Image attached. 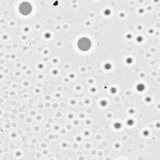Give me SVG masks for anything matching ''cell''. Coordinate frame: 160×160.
Returning <instances> with one entry per match:
<instances>
[{"instance_id":"6da1fadb","label":"cell","mask_w":160,"mask_h":160,"mask_svg":"<svg viewBox=\"0 0 160 160\" xmlns=\"http://www.w3.org/2000/svg\"><path fill=\"white\" fill-rule=\"evenodd\" d=\"M91 45L90 40L87 38H82L78 42V48L82 51L88 50Z\"/></svg>"},{"instance_id":"7a4b0ae2","label":"cell","mask_w":160,"mask_h":160,"mask_svg":"<svg viewBox=\"0 0 160 160\" xmlns=\"http://www.w3.org/2000/svg\"><path fill=\"white\" fill-rule=\"evenodd\" d=\"M19 11L23 15H27L31 11V5L28 2H23L19 6Z\"/></svg>"}]
</instances>
